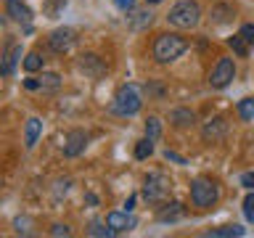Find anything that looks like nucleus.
I'll use <instances>...</instances> for the list:
<instances>
[{
  "mask_svg": "<svg viewBox=\"0 0 254 238\" xmlns=\"http://www.w3.org/2000/svg\"><path fill=\"white\" fill-rule=\"evenodd\" d=\"M109 109H111V114H117V117H135L143 109V90H140V85H135V82L122 85L114 93Z\"/></svg>",
  "mask_w": 254,
  "mask_h": 238,
  "instance_id": "obj_1",
  "label": "nucleus"
},
{
  "mask_svg": "<svg viewBox=\"0 0 254 238\" xmlns=\"http://www.w3.org/2000/svg\"><path fill=\"white\" fill-rule=\"evenodd\" d=\"M186 51H188V40H183L180 35H172V32H164V35H159L154 40L151 56H154V61H159V63H172Z\"/></svg>",
  "mask_w": 254,
  "mask_h": 238,
  "instance_id": "obj_2",
  "label": "nucleus"
},
{
  "mask_svg": "<svg viewBox=\"0 0 254 238\" xmlns=\"http://www.w3.org/2000/svg\"><path fill=\"white\" fill-rule=\"evenodd\" d=\"M167 21L178 29H196L198 21H201V5L196 0H180V3H175L170 8Z\"/></svg>",
  "mask_w": 254,
  "mask_h": 238,
  "instance_id": "obj_3",
  "label": "nucleus"
},
{
  "mask_svg": "<svg viewBox=\"0 0 254 238\" xmlns=\"http://www.w3.org/2000/svg\"><path fill=\"white\" fill-rule=\"evenodd\" d=\"M170 193H172V180L164 172H151L143 180V198L148 204H162L170 198Z\"/></svg>",
  "mask_w": 254,
  "mask_h": 238,
  "instance_id": "obj_4",
  "label": "nucleus"
},
{
  "mask_svg": "<svg viewBox=\"0 0 254 238\" xmlns=\"http://www.w3.org/2000/svg\"><path fill=\"white\" fill-rule=\"evenodd\" d=\"M217 198H220V188L214 180L196 178L190 182V201H193V206H198V209H212V206L217 204Z\"/></svg>",
  "mask_w": 254,
  "mask_h": 238,
  "instance_id": "obj_5",
  "label": "nucleus"
},
{
  "mask_svg": "<svg viewBox=\"0 0 254 238\" xmlns=\"http://www.w3.org/2000/svg\"><path fill=\"white\" fill-rule=\"evenodd\" d=\"M77 69L82 71L85 77H90V79H101V77L109 74V63L103 61L98 53H82L77 59Z\"/></svg>",
  "mask_w": 254,
  "mask_h": 238,
  "instance_id": "obj_6",
  "label": "nucleus"
},
{
  "mask_svg": "<svg viewBox=\"0 0 254 238\" xmlns=\"http://www.w3.org/2000/svg\"><path fill=\"white\" fill-rule=\"evenodd\" d=\"M233 79H236V63H233V59H220L217 63H214V69L209 71V85L214 87V90L228 87Z\"/></svg>",
  "mask_w": 254,
  "mask_h": 238,
  "instance_id": "obj_7",
  "label": "nucleus"
},
{
  "mask_svg": "<svg viewBox=\"0 0 254 238\" xmlns=\"http://www.w3.org/2000/svg\"><path fill=\"white\" fill-rule=\"evenodd\" d=\"M228 132H230V124H228L225 117H212V119H206L204 127H201V138H204V143H209V146L225 140Z\"/></svg>",
  "mask_w": 254,
  "mask_h": 238,
  "instance_id": "obj_8",
  "label": "nucleus"
},
{
  "mask_svg": "<svg viewBox=\"0 0 254 238\" xmlns=\"http://www.w3.org/2000/svg\"><path fill=\"white\" fill-rule=\"evenodd\" d=\"M74 43H77V35H74V29H69V27H59L48 35V48H51L53 53H69L71 48H74Z\"/></svg>",
  "mask_w": 254,
  "mask_h": 238,
  "instance_id": "obj_9",
  "label": "nucleus"
},
{
  "mask_svg": "<svg viewBox=\"0 0 254 238\" xmlns=\"http://www.w3.org/2000/svg\"><path fill=\"white\" fill-rule=\"evenodd\" d=\"M87 140H90V135H87L85 130H71V132L66 135V140H64V156H66V159H74V156H79V154H85Z\"/></svg>",
  "mask_w": 254,
  "mask_h": 238,
  "instance_id": "obj_10",
  "label": "nucleus"
},
{
  "mask_svg": "<svg viewBox=\"0 0 254 238\" xmlns=\"http://www.w3.org/2000/svg\"><path fill=\"white\" fill-rule=\"evenodd\" d=\"M19 61H21V45L11 43L5 48L3 59H0V77H11L16 71V66H19Z\"/></svg>",
  "mask_w": 254,
  "mask_h": 238,
  "instance_id": "obj_11",
  "label": "nucleus"
},
{
  "mask_svg": "<svg viewBox=\"0 0 254 238\" xmlns=\"http://www.w3.org/2000/svg\"><path fill=\"white\" fill-rule=\"evenodd\" d=\"M106 225L114 230V233H127V230H132L135 225H138V220H135L130 212H109L106 214Z\"/></svg>",
  "mask_w": 254,
  "mask_h": 238,
  "instance_id": "obj_12",
  "label": "nucleus"
},
{
  "mask_svg": "<svg viewBox=\"0 0 254 238\" xmlns=\"http://www.w3.org/2000/svg\"><path fill=\"white\" fill-rule=\"evenodd\" d=\"M186 217V206L180 201H162V206L156 209V220L159 222H178Z\"/></svg>",
  "mask_w": 254,
  "mask_h": 238,
  "instance_id": "obj_13",
  "label": "nucleus"
},
{
  "mask_svg": "<svg viewBox=\"0 0 254 238\" xmlns=\"http://www.w3.org/2000/svg\"><path fill=\"white\" fill-rule=\"evenodd\" d=\"M8 13L13 21H19L24 29H32V8L21 0H8Z\"/></svg>",
  "mask_w": 254,
  "mask_h": 238,
  "instance_id": "obj_14",
  "label": "nucleus"
},
{
  "mask_svg": "<svg viewBox=\"0 0 254 238\" xmlns=\"http://www.w3.org/2000/svg\"><path fill=\"white\" fill-rule=\"evenodd\" d=\"M236 19V11H233V5H228V3H214L209 8V21L214 24V27H225V24H230Z\"/></svg>",
  "mask_w": 254,
  "mask_h": 238,
  "instance_id": "obj_15",
  "label": "nucleus"
},
{
  "mask_svg": "<svg viewBox=\"0 0 254 238\" xmlns=\"http://www.w3.org/2000/svg\"><path fill=\"white\" fill-rule=\"evenodd\" d=\"M151 24H154V11H148V8H143V11H130V16H127V27H130L132 32H143L148 29Z\"/></svg>",
  "mask_w": 254,
  "mask_h": 238,
  "instance_id": "obj_16",
  "label": "nucleus"
},
{
  "mask_svg": "<svg viewBox=\"0 0 254 238\" xmlns=\"http://www.w3.org/2000/svg\"><path fill=\"white\" fill-rule=\"evenodd\" d=\"M40 132H43V122H40L37 117L27 119V127H24V146H27V148H35Z\"/></svg>",
  "mask_w": 254,
  "mask_h": 238,
  "instance_id": "obj_17",
  "label": "nucleus"
},
{
  "mask_svg": "<svg viewBox=\"0 0 254 238\" xmlns=\"http://www.w3.org/2000/svg\"><path fill=\"white\" fill-rule=\"evenodd\" d=\"M170 122L175 127H180V130H186V127H193L196 124V114L190 109H175L170 114Z\"/></svg>",
  "mask_w": 254,
  "mask_h": 238,
  "instance_id": "obj_18",
  "label": "nucleus"
},
{
  "mask_svg": "<svg viewBox=\"0 0 254 238\" xmlns=\"http://www.w3.org/2000/svg\"><path fill=\"white\" fill-rule=\"evenodd\" d=\"M246 233V228H241V225H222V228H212L209 233V238H241Z\"/></svg>",
  "mask_w": 254,
  "mask_h": 238,
  "instance_id": "obj_19",
  "label": "nucleus"
},
{
  "mask_svg": "<svg viewBox=\"0 0 254 238\" xmlns=\"http://www.w3.org/2000/svg\"><path fill=\"white\" fill-rule=\"evenodd\" d=\"M61 87V77L56 74V71H45L43 77H40V90L43 93H56Z\"/></svg>",
  "mask_w": 254,
  "mask_h": 238,
  "instance_id": "obj_20",
  "label": "nucleus"
},
{
  "mask_svg": "<svg viewBox=\"0 0 254 238\" xmlns=\"http://www.w3.org/2000/svg\"><path fill=\"white\" fill-rule=\"evenodd\" d=\"M146 138H151L154 143L162 138V119L159 117H148L146 119Z\"/></svg>",
  "mask_w": 254,
  "mask_h": 238,
  "instance_id": "obj_21",
  "label": "nucleus"
},
{
  "mask_svg": "<svg viewBox=\"0 0 254 238\" xmlns=\"http://www.w3.org/2000/svg\"><path fill=\"white\" fill-rule=\"evenodd\" d=\"M228 45L233 48V53H238L241 59H246V56H249V43H246V40H244L241 35L230 37V40H228Z\"/></svg>",
  "mask_w": 254,
  "mask_h": 238,
  "instance_id": "obj_22",
  "label": "nucleus"
},
{
  "mask_svg": "<svg viewBox=\"0 0 254 238\" xmlns=\"http://www.w3.org/2000/svg\"><path fill=\"white\" fill-rule=\"evenodd\" d=\"M64 5H66V0H45V16L48 19H59V13L64 11Z\"/></svg>",
  "mask_w": 254,
  "mask_h": 238,
  "instance_id": "obj_23",
  "label": "nucleus"
},
{
  "mask_svg": "<svg viewBox=\"0 0 254 238\" xmlns=\"http://www.w3.org/2000/svg\"><path fill=\"white\" fill-rule=\"evenodd\" d=\"M151 154H154V140L151 138L138 140V146H135V159H148Z\"/></svg>",
  "mask_w": 254,
  "mask_h": 238,
  "instance_id": "obj_24",
  "label": "nucleus"
},
{
  "mask_svg": "<svg viewBox=\"0 0 254 238\" xmlns=\"http://www.w3.org/2000/svg\"><path fill=\"white\" fill-rule=\"evenodd\" d=\"M43 63H45L43 56H40L37 51H32L27 59H24V69H27V71H37V69H43Z\"/></svg>",
  "mask_w": 254,
  "mask_h": 238,
  "instance_id": "obj_25",
  "label": "nucleus"
},
{
  "mask_svg": "<svg viewBox=\"0 0 254 238\" xmlns=\"http://www.w3.org/2000/svg\"><path fill=\"white\" fill-rule=\"evenodd\" d=\"M238 117L241 119H254V98H244V101H238Z\"/></svg>",
  "mask_w": 254,
  "mask_h": 238,
  "instance_id": "obj_26",
  "label": "nucleus"
},
{
  "mask_svg": "<svg viewBox=\"0 0 254 238\" xmlns=\"http://www.w3.org/2000/svg\"><path fill=\"white\" fill-rule=\"evenodd\" d=\"M87 236H103V238H111V236H117L114 230H111L109 225H101V222H93L90 228H87Z\"/></svg>",
  "mask_w": 254,
  "mask_h": 238,
  "instance_id": "obj_27",
  "label": "nucleus"
},
{
  "mask_svg": "<svg viewBox=\"0 0 254 238\" xmlns=\"http://www.w3.org/2000/svg\"><path fill=\"white\" fill-rule=\"evenodd\" d=\"M244 214H246V220L254 222V193H249L244 198Z\"/></svg>",
  "mask_w": 254,
  "mask_h": 238,
  "instance_id": "obj_28",
  "label": "nucleus"
},
{
  "mask_svg": "<svg viewBox=\"0 0 254 238\" xmlns=\"http://www.w3.org/2000/svg\"><path fill=\"white\" fill-rule=\"evenodd\" d=\"M238 35H241V37H244V40H246V43H249V45H254V24H244Z\"/></svg>",
  "mask_w": 254,
  "mask_h": 238,
  "instance_id": "obj_29",
  "label": "nucleus"
},
{
  "mask_svg": "<svg viewBox=\"0 0 254 238\" xmlns=\"http://www.w3.org/2000/svg\"><path fill=\"white\" fill-rule=\"evenodd\" d=\"M114 5L119 8V11H125V13H130L132 8H135V0H114Z\"/></svg>",
  "mask_w": 254,
  "mask_h": 238,
  "instance_id": "obj_30",
  "label": "nucleus"
},
{
  "mask_svg": "<svg viewBox=\"0 0 254 238\" xmlns=\"http://www.w3.org/2000/svg\"><path fill=\"white\" fill-rule=\"evenodd\" d=\"M241 185L249 188V190H254V172H244V175H241Z\"/></svg>",
  "mask_w": 254,
  "mask_h": 238,
  "instance_id": "obj_31",
  "label": "nucleus"
},
{
  "mask_svg": "<svg viewBox=\"0 0 254 238\" xmlns=\"http://www.w3.org/2000/svg\"><path fill=\"white\" fill-rule=\"evenodd\" d=\"M164 159H167V162H175V164H186V159L178 156L175 151H164Z\"/></svg>",
  "mask_w": 254,
  "mask_h": 238,
  "instance_id": "obj_32",
  "label": "nucleus"
},
{
  "mask_svg": "<svg viewBox=\"0 0 254 238\" xmlns=\"http://www.w3.org/2000/svg\"><path fill=\"white\" fill-rule=\"evenodd\" d=\"M51 236H71V230H69L66 225H53Z\"/></svg>",
  "mask_w": 254,
  "mask_h": 238,
  "instance_id": "obj_33",
  "label": "nucleus"
},
{
  "mask_svg": "<svg viewBox=\"0 0 254 238\" xmlns=\"http://www.w3.org/2000/svg\"><path fill=\"white\" fill-rule=\"evenodd\" d=\"M24 87L27 90H40V79H24Z\"/></svg>",
  "mask_w": 254,
  "mask_h": 238,
  "instance_id": "obj_34",
  "label": "nucleus"
},
{
  "mask_svg": "<svg viewBox=\"0 0 254 238\" xmlns=\"http://www.w3.org/2000/svg\"><path fill=\"white\" fill-rule=\"evenodd\" d=\"M132 204H135V196H130V198L125 201V212H132Z\"/></svg>",
  "mask_w": 254,
  "mask_h": 238,
  "instance_id": "obj_35",
  "label": "nucleus"
},
{
  "mask_svg": "<svg viewBox=\"0 0 254 238\" xmlns=\"http://www.w3.org/2000/svg\"><path fill=\"white\" fill-rule=\"evenodd\" d=\"M146 3H162V0H146Z\"/></svg>",
  "mask_w": 254,
  "mask_h": 238,
  "instance_id": "obj_36",
  "label": "nucleus"
}]
</instances>
